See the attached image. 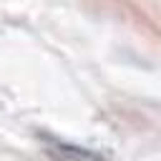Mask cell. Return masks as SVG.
Instances as JSON below:
<instances>
[{
	"label": "cell",
	"instance_id": "cell-1",
	"mask_svg": "<svg viewBox=\"0 0 161 161\" xmlns=\"http://www.w3.org/2000/svg\"><path fill=\"white\" fill-rule=\"evenodd\" d=\"M98 3H101V5H108L111 10H116L118 15H123L126 20L136 23L138 28H143L146 33H156V35H161L158 23H156L148 13H143V10H141V5H136L133 0H98Z\"/></svg>",
	"mask_w": 161,
	"mask_h": 161
}]
</instances>
